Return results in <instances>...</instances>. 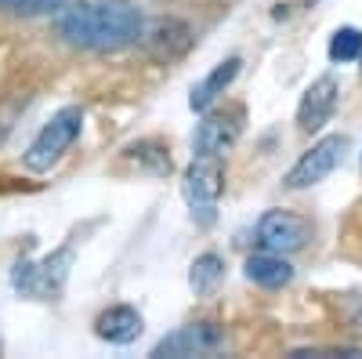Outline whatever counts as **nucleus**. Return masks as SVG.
<instances>
[{
    "label": "nucleus",
    "mask_w": 362,
    "mask_h": 359,
    "mask_svg": "<svg viewBox=\"0 0 362 359\" xmlns=\"http://www.w3.org/2000/svg\"><path fill=\"white\" fill-rule=\"evenodd\" d=\"M145 29V18L131 0H73L58 11V37L80 51L131 47Z\"/></svg>",
    "instance_id": "obj_1"
},
{
    "label": "nucleus",
    "mask_w": 362,
    "mask_h": 359,
    "mask_svg": "<svg viewBox=\"0 0 362 359\" xmlns=\"http://www.w3.org/2000/svg\"><path fill=\"white\" fill-rule=\"evenodd\" d=\"M221 193H225V164H221V156L196 153L192 164L185 167V174H181V196H185L196 225H203V229L214 225Z\"/></svg>",
    "instance_id": "obj_2"
},
{
    "label": "nucleus",
    "mask_w": 362,
    "mask_h": 359,
    "mask_svg": "<svg viewBox=\"0 0 362 359\" xmlns=\"http://www.w3.org/2000/svg\"><path fill=\"white\" fill-rule=\"evenodd\" d=\"M69 265H73V244L51 251L47 258L33 261V258H22L11 268V287L22 297H37V302H54L62 297L66 280H69Z\"/></svg>",
    "instance_id": "obj_3"
},
{
    "label": "nucleus",
    "mask_w": 362,
    "mask_h": 359,
    "mask_svg": "<svg viewBox=\"0 0 362 359\" xmlns=\"http://www.w3.org/2000/svg\"><path fill=\"white\" fill-rule=\"evenodd\" d=\"M80 127H83V109H80V106L58 109V113L47 120V124L40 127V135L29 142L22 164H25L29 171H37V174L51 171L58 160L69 153V145L80 138Z\"/></svg>",
    "instance_id": "obj_4"
},
{
    "label": "nucleus",
    "mask_w": 362,
    "mask_h": 359,
    "mask_svg": "<svg viewBox=\"0 0 362 359\" xmlns=\"http://www.w3.org/2000/svg\"><path fill=\"white\" fill-rule=\"evenodd\" d=\"M254 236H257L254 244L261 251L293 254V251H300L312 239V222L305 215H293V211H268V215H261Z\"/></svg>",
    "instance_id": "obj_5"
},
{
    "label": "nucleus",
    "mask_w": 362,
    "mask_h": 359,
    "mask_svg": "<svg viewBox=\"0 0 362 359\" xmlns=\"http://www.w3.org/2000/svg\"><path fill=\"white\" fill-rule=\"evenodd\" d=\"M247 124V109L243 106H225V109H203V120L196 127V153L210 156H225L228 149L239 142Z\"/></svg>",
    "instance_id": "obj_6"
},
{
    "label": "nucleus",
    "mask_w": 362,
    "mask_h": 359,
    "mask_svg": "<svg viewBox=\"0 0 362 359\" xmlns=\"http://www.w3.org/2000/svg\"><path fill=\"white\" fill-rule=\"evenodd\" d=\"M225 348V331L218 323H189V326H177L174 334L160 338L153 355L156 359H185V355H214Z\"/></svg>",
    "instance_id": "obj_7"
},
{
    "label": "nucleus",
    "mask_w": 362,
    "mask_h": 359,
    "mask_svg": "<svg viewBox=\"0 0 362 359\" xmlns=\"http://www.w3.org/2000/svg\"><path fill=\"white\" fill-rule=\"evenodd\" d=\"M344 149H348V138L344 135H326L319 138L305 156H300L290 174H286V189H308V186H319L326 174H334V167L344 160Z\"/></svg>",
    "instance_id": "obj_8"
},
{
    "label": "nucleus",
    "mask_w": 362,
    "mask_h": 359,
    "mask_svg": "<svg viewBox=\"0 0 362 359\" xmlns=\"http://www.w3.org/2000/svg\"><path fill=\"white\" fill-rule=\"evenodd\" d=\"M141 47H145V55L153 58V62H160V66H170V62H177V58H185L189 55V47H192V29H189V22H181V18H156L148 29H141Z\"/></svg>",
    "instance_id": "obj_9"
},
{
    "label": "nucleus",
    "mask_w": 362,
    "mask_h": 359,
    "mask_svg": "<svg viewBox=\"0 0 362 359\" xmlns=\"http://www.w3.org/2000/svg\"><path fill=\"white\" fill-rule=\"evenodd\" d=\"M337 109V80L334 76H319L305 95H300L297 106V127L305 135H315L329 124V116Z\"/></svg>",
    "instance_id": "obj_10"
},
{
    "label": "nucleus",
    "mask_w": 362,
    "mask_h": 359,
    "mask_svg": "<svg viewBox=\"0 0 362 359\" xmlns=\"http://www.w3.org/2000/svg\"><path fill=\"white\" fill-rule=\"evenodd\" d=\"M141 312L138 309H131V305H112V309H105L98 319H95V334L102 338V341H109V345H131V341H138V334H141Z\"/></svg>",
    "instance_id": "obj_11"
},
{
    "label": "nucleus",
    "mask_w": 362,
    "mask_h": 359,
    "mask_svg": "<svg viewBox=\"0 0 362 359\" xmlns=\"http://www.w3.org/2000/svg\"><path fill=\"white\" fill-rule=\"evenodd\" d=\"M239 66H243V62H239V58L232 55V58H225V62L221 66H214V69H210L196 87H192V95H189V106L196 109V113H203V109H210V106H214L225 91H228V84L239 76Z\"/></svg>",
    "instance_id": "obj_12"
},
{
    "label": "nucleus",
    "mask_w": 362,
    "mask_h": 359,
    "mask_svg": "<svg viewBox=\"0 0 362 359\" xmlns=\"http://www.w3.org/2000/svg\"><path fill=\"white\" fill-rule=\"evenodd\" d=\"M247 280L257 283V287H286L293 280V265L286 261V254H272V251H261L247 261Z\"/></svg>",
    "instance_id": "obj_13"
},
{
    "label": "nucleus",
    "mask_w": 362,
    "mask_h": 359,
    "mask_svg": "<svg viewBox=\"0 0 362 359\" xmlns=\"http://www.w3.org/2000/svg\"><path fill=\"white\" fill-rule=\"evenodd\" d=\"M221 280H225V261L218 254H199L189 268V287L196 294H214Z\"/></svg>",
    "instance_id": "obj_14"
},
{
    "label": "nucleus",
    "mask_w": 362,
    "mask_h": 359,
    "mask_svg": "<svg viewBox=\"0 0 362 359\" xmlns=\"http://www.w3.org/2000/svg\"><path fill=\"white\" fill-rule=\"evenodd\" d=\"M127 156H131L138 167H145L148 174H156V178L170 174L167 145H160V142H138V145H131V149H127Z\"/></svg>",
    "instance_id": "obj_15"
},
{
    "label": "nucleus",
    "mask_w": 362,
    "mask_h": 359,
    "mask_svg": "<svg viewBox=\"0 0 362 359\" xmlns=\"http://www.w3.org/2000/svg\"><path fill=\"white\" fill-rule=\"evenodd\" d=\"M329 58H334V62H358L362 58V33L358 29H351V25L337 29L334 40H329Z\"/></svg>",
    "instance_id": "obj_16"
},
{
    "label": "nucleus",
    "mask_w": 362,
    "mask_h": 359,
    "mask_svg": "<svg viewBox=\"0 0 362 359\" xmlns=\"http://www.w3.org/2000/svg\"><path fill=\"white\" fill-rule=\"evenodd\" d=\"M0 8L11 11V15H25V18H33V15H51L62 8V0H0Z\"/></svg>",
    "instance_id": "obj_17"
},
{
    "label": "nucleus",
    "mask_w": 362,
    "mask_h": 359,
    "mask_svg": "<svg viewBox=\"0 0 362 359\" xmlns=\"http://www.w3.org/2000/svg\"><path fill=\"white\" fill-rule=\"evenodd\" d=\"M351 326H355V331H358V334H362V305H358V309H355V312H351Z\"/></svg>",
    "instance_id": "obj_18"
},
{
    "label": "nucleus",
    "mask_w": 362,
    "mask_h": 359,
    "mask_svg": "<svg viewBox=\"0 0 362 359\" xmlns=\"http://www.w3.org/2000/svg\"><path fill=\"white\" fill-rule=\"evenodd\" d=\"M0 352H4V345H0Z\"/></svg>",
    "instance_id": "obj_19"
}]
</instances>
